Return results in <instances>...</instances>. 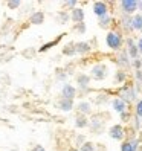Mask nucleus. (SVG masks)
<instances>
[{
	"mask_svg": "<svg viewBox=\"0 0 142 151\" xmlns=\"http://www.w3.org/2000/svg\"><path fill=\"white\" fill-rule=\"evenodd\" d=\"M105 43H107V46L112 50H119L122 47L124 38H122V35L118 31H110L107 35H105Z\"/></svg>",
	"mask_w": 142,
	"mask_h": 151,
	"instance_id": "1",
	"label": "nucleus"
},
{
	"mask_svg": "<svg viewBox=\"0 0 142 151\" xmlns=\"http://www.w3.org/2000/svg\"><path fill=\"white\" fill-rule=\"evenodd\" d=\"M121 9H122L124 15H133L138 11V2L136 0H122Z\"/></svg>",
	"mask_w": 142,
	"mask_h": 151,
	"instance_id": "2",
	"label": "nucleus"
},
{
	"mask_svg": "<svg viewBox=\"0 0 142 151\" xmlns=\"http://www.w3.org/2000/svg\"><path fill=\"white\" fill-rule=\"evenodd\" d=\"M107 76V67L105 64H96L92 67V78L96 79V81H101Z\"/></svg>",
	"mask_w": 142,
	"mask_h": 151,
	"instance_id": "3",
	"label": "nucleus"
},
{
	"mask_svg": "<svg viewBox=\"0 0 142 151\" xmlns=\"http://www.w3.org/2000/svg\"><path fill=\"white\" fill-rule=\"evenodd\" d=\"M121 99L125 101V102L135 101V99H136V88L133 87V86H125V87H122Z\"/></svg>",
	"mask_w": 142,
	"mask_h": 151,
	"instance_id": "4",
	"label": "nucleus"
},
{
	"mask_svg": "<svg viewBox=\"0 0 142 151\" xmlns=\"http://www.w3.org/2000/svg\"><path fill=\"white\" fill-rule=\"evenodd\" d=\"M109 136L115 140H122L124 136H125V131H124V127L116 124V125H112L109 130Z\"/></svg>",
	"mask_w": 142,
	"mask_h": 151,
	"instance_id": "5",
	"label": "nucleus"
},
{
	"mask_svg": "<svg viewBox=\"0 0 142 151\" xmlns=\"http://www.w3.org/2000/svg\"><path fill=\"white\" fill-rule=\"evenodd\" d=\"M93 12L95 15H98L99 19L101 17H105V15H109V6L105 2H95L93 3Z\"/></svg>",
	"mask_w": 142,
	"mask_h": 151,
	"instance_id": "6",
	"label": "nucleus"
},
{
	"mask_svg": "<svg viewBox=\"0 0 142 151\" xmlns=\"http://www.w3.org/2000/svg\"><path fill=\"white\" fill-rule=\"evenodd\" d=\"M76 96V88L72 86V84H64L63 88H61V98H64V99H72Z\"/></svg>",
	"mask_w": 142,
	"mask_h": 151,
	"instance_id": "7",
	"label": "nucleus"
},
{
	"mask_svg": "<svg viewBox=\"0 0 142 151\" xmlns=\"http://www.w3.org/2000/svg\"><path fill=\"white\" fill-rule=\"evenodd\" d=\"M127 54H128V57L131 58V61H133V60H136V58H139L138 46H136V43L133 41L131 38H127Z\"/></svg>",
	"mask_w": 142,
	"mask_h": 151,
	"instance_id": "8",
	"label": "nucleus"
},
{
	"mask_svg": "<svg viewBox=\"0 0 142 151\" xmlns=\"http://www.w3.org/2000/svg\"><path fill=\"white\" fill-rule=\"evenodd\" d=\"M112 107L115 111H118L119 114L124 113V111H127V102L125 101H122L121 98H115V99L112 101Z\"/></svg>",
	"mask_w": 142,
	"mask_h": 151,
	"instance_id": "9",
	"label": "nucleus"
},
{
	"mask_svg": "<svg viewBox=\"0 0 142 151\" xmlns=\"http://www.w3.org/2000/svg\"><path fill=\"white\" fill-rule=\"evenodd\" d=\"M139 147V140L138 139H131V140H125L121 145V151H138Z\"/></svg>",
	"mask_w": 142,
	"mask_h": 151,
	"instance_id": "10",
	"label": "nucleus"
},
{
	"mask_svg": "<svg viewBox=\"0 0 142 151\" xmlns=\"http://www.w3.org/2000/svg\"><path fill=\"white\" fill-rule=\"evenodd\" d=\"M70 19H72V22L76 23H83L84 22V9H81V8H74L72 12H70Z\"/></svg>",
	"mask_w": 142,
	"mask_h": 151,
	"instance_id": "11",
	"label": "nucleus"
},
{
	"mask_svg": "<svg viewBox=\"0 0 142 151\" xmlns=\"http://www.w3.org/2000/svg\"><path fill=\"white\" fill-rule=\"evenodd\" d=\"M92 49L90 46V43H87V41H79V43H75V50H76V54H89Z\"/></svg>",
	"mask_w": 142,
	"mask_h": 151,
	"instance_id": "12",
	"label": "nucleus"
},
{
	"mask_svg": "<svg viewBox=\"0 0 142 151\" xmlns=\"http://www.w3.org/2000/svg\"><path fill=\"white\" fill-rule=\"evenodd\" d=\"M58 109L61 111H70L74 109V101L72 99H64V98H61L58 101Z\"/></svg>",
	"mask_w": 142,
	"mask_h": 151,
	"instance_id": "13",
	"label": "nucleus"
},
{
	"mask_svg": "<svg viewBox=\"0 0 142 151\" xmlns=\"http://www.w3.org/2000/svg\"><path fill=\"white\" fill-rule=\"evenodd\" d=\"M131 31H142V14H135L131 17Z\"/></svg>",
	"mask_w": 142,
	"mask_h": 151,
	"instance_id": "14",
	"label": "nucleus"
},
{
	"mask_svg": "<svg viewBox=\"0 0 142 151\" xmlns=\"http://www.w3.org/2000/svg\"><path fill=\"white\" fill-rule=\"evenodd\" d=\"M76 84L81 87V88H87L89 84H90V76L86 75V73H79V75H76Z\"/></svg>",
	"mask_w": 142,
	"mask_h": 151,
	"instance_id": "15",
	"label": "nucleus"
},
{
	"mask_svg": "<svg viewBox=\"0 0 142 151\" xmlns=\"http://www.w3.org/2000/svg\"><path fill=\"white\" fill-rule=\"evenodd\" d=\"M128 58H130V57H128V54H127V50H122L121 54L118 55V64H119L121 67H128V66L131 64Z\"/></svg>",
	"mask_w": 142,
	"mask_h": 151,
	"instance_id": "16",
	"label": "nucleus"
},
{
	"mask_svg": "<svg viewBox=\"0 0 142 151\" xmlns=\"http://www.w3.org/2000/svg\"><path fill=\"white\" fill-rule=\"evenodd\" d=\"M76 110H78V113H79V114H84V116L92 111V109H90V104H89L87 101L79 102V104L76 105Z\"/></svg>",
	"mask_w": 142,
	"mask_h": 151,
	"instance_id": "17",
	"label": "nucleus"
},
{
	"mask_svg": "<svg viewBox=\"0 0 142 151\" xmlns=\"http://www.w3.org/2000/svg\"><path fill=\"white\" fill-rule=\"evenodd\" d=\"M31 23L32 24H41V23H44V14L41 11H35L31 15Z\"/></svg>",
	"mask_w": 142,
	"mask_h": 151,
	"instance_id": "18",
	"label": "nucleus"
},
{
	"mask_svg": "<svg viewBox=\"0 0 142 151\" xmlns=\"http://www.w3.org/2000/svg\"><path fill=\"white\" fill-rule=\"evenodd\" d=\"M75 127L76 128H86L89 127V119L84 116V114H78L75 119Z\"/></svg>",
	"mask_w": 142,
	"mask_h": 151,
	"instance_id": "19",
	"label": "nucleus"
},
{
	"mask_svg": "<svg viewBox=\"0 0 142 151\" xmlns=\"http://www.w3.org/2000/svg\"><path fill=\"white\" fill-rule=\"evenodd\" d=\"M125 79H127V73L124 72L122 69H121V70H118V72L115 73V81H116L118 84H121V83H125Z\"/></svg>",
	"mask_w": 142,
	"mask_h": 151,
	"instance_id": "20",
	"label": "nucleus"
},
{
	"mask_svg": "<svg viewBox=\"0 0 142 151\" xmlns=\"http://www.w3.org/2000/svg\"><path fill=\"white\" fill-rule=\"evenodd\" d=\"M121 22H122V28L125 29L127 32H130L131 31V17L130 15H124Z\"/></svg>",
	"mask_w": 142,
	"mask_h": 151,
	"instance_id": "21",
	"label": "nucleus"
},
{
	"mask_svg": "<svg viewBox=\"0 0 142 151\" xmlns=\"http://www.w3.org/2000/svg\"><path fill=\"white\" fill-rule=\"evenodd\" d=\"M63 54H64V55H67V57H74V55L76 54V50H75V44H74V43L67 44V46L63 49Z\"/></svg>",
	"mask_w": 142,
	"mask_h": 151,
	"instance_id": "22",
	"label": "nucleus"
},
{
	"mask_svg": "<svg viewBox=\"0 0 142 151\" xmlns=\"http://www.w3.org/2000/svg\"><path fill=\"white\" fill-rule=\"evenodd\" d=\"M112 22H113V19L110 15L101 17V19H99V26H101V28H109V26L112 24Z\"/></svg>",
	"mask_w": 142,
	"mask_h": 151,
	"instance_id": "23",
	"label": "nucleus"
},
{
	"mask_svg": "<svg viewBox=\"0 0 142 151\" xmlns=\"http://www.w3.org/2000/svg\"><path fill=\"white\" fill-rule=\"evenodd\" d=\"M69 19H70V14L66 12V11H61V12L58 14V22H60L61 24H66V23L69 22Z\"/></svg>",
	"mask_w": 142,
	"mask_h": 151,
	"instance_id": "24",
	"label": "nucleus"
},
{
	"mask_svg": "<svg viewBox=\"0 0 142 151\" xmlns=\"http://www.w3.org/2000/svg\"><path fill=\"white\" fill-rule=\"evenodd\" d=\"M79 151H95V145L92 144V142H84Z\"/></svg>",
	"mask_w": 142,
	"mask_h": 151,
	"instance_id": "25",
	"label": "nucleus"
},
{
	"mask_svg": "<svg viewBox=\"0 0 142 151\" xmlns=\"http://www.w3.org/2000/svg\"><path fill=\"white\" fill-rule=\"evenodd\" d=\"M61 37H63V35H60V37H58L57 40H54V41H52V43H48V44H44V46H43V47L40 49V52H44V50H46V49H50L52 46H55V44H57V43H58V41L61 40Z\"/></svg>",
	"mask_w": 142,
	"mask_h": 151,
	"instance_id": "26",
	"label": "nucleus"
},
{
	"mask_svg": "<svg viewBox=\"0 0 142 151\" xmlns=\"http://www.w3.org/2000/svg\"><path fill=\"white\" fill-rule=\"evenodd\" d=\"M74 29H75L76 32H79V34H84V32H86V24H84V23H76V24L74 26Z\"/></svg>",
	"mask_w": 142,
	"mask_h": 151,
	"instance_id": "27",
	"label": "nucleus"
},
{
	"mask_svg": "<svg viewBox=\"0 0 142 151\" xmlns=\"http://www.w3.org/2000/svg\"><path fill=\"white\" fill-rule=\"evenodd\" d=\"M135 111H136V116H138V118H142V99L136 102V109H135Z\"/></svg>",
	"mask_w": 142,
	"mask_h": 151,
	"instance_id": "28",
	"label": "nucleus"
},
{
	"mask_svg": "<svg viewBox=\"0 0 142 151\" xmlns=\"http://www.w3.org/2000/svg\"><path fill=\"white\" fill-rule=\"evenodd\" d=\"M22 5V2H19V0H14V2H8V8L9 9H17Z\"/></svg>",
	"mask_w": 142,
	"mask_h": 151,
	"instance_id": "29",
	"label": "nucleus"
},
{
	"mask_svg": "<svg viewBox=\"0 0 142 151\" xmlns=\"http://www.w3.org/2000/svg\"><path fill=\"white\" fill-rule=\"evenodd\" d=\"M131 64H133V67H135L136 70H141V67H142V60H141V58H136V60L131 61Z\"/></svg>",
	"mask_w": 142,
	"mask_h": 151,
	"instance_id": "30",
	"label": "nucleus"
},
{
	"mask_svg": "<svg viewBox=\"0 0 142 151\" xmlns=\"http://www.w3.org/2000/svg\"><path fill=\"white\" fill-rule=\"evenodd\" d=\"M64 6H67V8H74L76 6V0H69V2H64Z\"/></svg>",
	"mask_w": 142,
	"mask_h": 151,
	"instance_id": "31",
	"label": "nucleus"
},
{
	"mask_svg": "<svg viewBox=\"0 0 142 151\" xmlns=\"http://www.w3.org/2000/svg\"><path fill=\"white\" fill-rule=\"evenodd\" d=\"M121 119H122L124 122H128V119H130V113H128V111L121 113Z\"/></svg>",
	"mask_w": 142,
	"mask_h": 151,
	"instance_id": "32",
	"label": "nucleus"
},
{
	"mask_svg": "<svg viewBox=\"0 0 142 151\" xmlns=\"http://www.w3.org/2000/svg\"><path fill=\"white\" fill-rule=\"evenodd\" d=\"M135 78L138 79V84H141V83H142V70H136Z\"/></svg>",
	"mask_w": 142,
	"mask_h": 151,
	"instance_id": "33",
	"label": "nucleus"
},
{
	"mask_svg": "<svg viewBox=\"0 0 142 151\" xmlns=\"http://www.w3.org/2000/svg\"><path fill=\"white\" fill-rule=\"evenodd\" d=\"M136 46H138V50H139V55H142V37H141L139 40H138Z\"/></svg>",
	"mask_w": 142,
	"mask_h": 151,
	"instance_id": "34",
	"label": "nucleus"
},
{
	"mask_svg": "<svg viewBox=\"0 0 142 151\" xmlns=\"http://www.w3.org/2000/svg\"><path fill=\"white\" fill-rule=\"evenodd\" d=\"M31 151H46V150H44V147H41V145H35Z\"/></svg>",
	"mask_w": 142,
	"mask_h": 151,
	"instance_id": "35",
	"label": "nucleus"
},
{
	"mask_svg": "<svg viewBox=\"0 0 142 151\" xmlns=\"http://www.w3.org/2000/svg\"><path fill=\"white\" fill-rule=\"evenodd\" d=\"M135 127L136 128L141 127V118H138V116H135Z\"/></svg>",
	"mask_w": 142,
	"mask_h": 151,
	"instance_id": "36",
	"label": "nucleus"
},
{
	"mask_svg": "<svg viewBox=\"0 0 142 151\" xmlns=\"http://www.w3.org/2000/svg\"><path fill=\"white\" fill-rule=\"evenodd\" d=\"M66 76H67L66 73H58V75H57V78L61 79V81H63V79H66Z\"/></svg>",
	"mask_w": 142,
	"mask_h": 151,
	"instance_id": "37",
	"label": "nucleus"
},
{
	"mask_svg": "<svg viewBox=\"0 0 142 151\" xmlns=\"http://www.w3.org/2000/svg\"><path fill=\"white\" fill-rule=\"evenodd\" d=\"M76 142L83 145V144H84V137H83V136H78V137H76Z\"/></svg>",
	"mask_w": 142,
	"mask_h": 151,
	"instance_id": "38",
	"label": "nucleus"
},
{
	"mask_svg": "<svg viewBox=\"0 0 142 151\" xmlns=\"http://www.w3.org/2000/svg\"><path fill=\"white\" fill-rule=\"evenodd\" d=\"M138 11H141V14H142V0L138 2Z\"/></svg>",
	"mask_w": 142,
	"mask_h": 151,
	"instance_id": "39",
	"label": "nucleus"
},
{
	"mask_svg": "<svg viewBox=\"0 0 142 151\" xmlns=\"http://www.w3.org/2000/svg\"><path fill=\"white\" fill-rule=\"evenodd\" d=\"M70 151H79V150H75V148H72V150H70Z\"/></svg>",
	"mask_w": 142,
	"mask_h": 151,
	"instance_id": "40",
	"label": "nucleus"
}]
</instances>
